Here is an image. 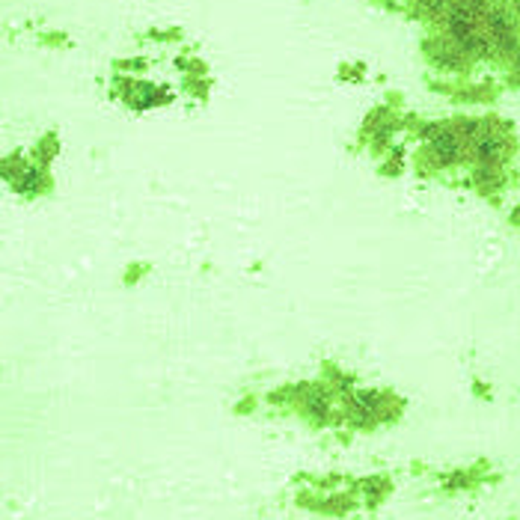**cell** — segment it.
Returning a JSON list of instances; mask_svg holds the SVG:
<instances>
[{"label": "cell", "mask_w": 520, "mask_h": 520, "mask_svg": "<svg viewBox=\"0 0 520 520\" xmlns=\"http://www.w3.org/2000/svg\"><path fill=\"white\" fill-rule=\"evenodd\" d=\"M428 158L434 167H452V164L470 158V146L461 140L455 125H440V131L428 140Z\"/></svg>", "instance_id": "1"}, {"label": "cell", "mask_w": 520, "mask_h": 520, "mask_svg": "<svg viewBox=\"0 0 520 520\" xmlns=\"http://www.w3.org/2000/svg\"><path fill=\"white\" fill-rule=\"evenodd\" d=\"M428 51H431L434 60L440 63V66H446V68H464V66H467V54L461 51L452 39L428 42Z\"/></svg>", "instance_id": "2"}, {"label": "cell", "mask_w": 520, "mask_h": 520, "mask_svg": "<svg viewBox=\"0 0 520 520\" xmlns=\"http://www.w3.org/2000/svg\"><path fill=\"white\" fill-rule=\"evenodd\" d=\"M514 68L520 72V45H517V51H514Z\"/></svg>", "instance_id": "3"}]
</instances>
